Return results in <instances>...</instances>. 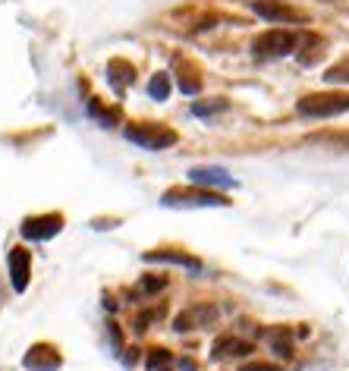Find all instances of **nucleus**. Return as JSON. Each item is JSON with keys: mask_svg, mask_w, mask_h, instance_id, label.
<instances>
[{"mask_svg": "<svg viewBox=\"0 0 349 371\" xmlns=\"http://www.w3.org/2000/svg\"><path fill=\"white\" fill-rule=\"evenodd\" d=\"M296 110H299L302 117H337V114H343V110H349V95H343V91H318V95H305L299 104H296Z\"/></svg>", "mask_w": 349, "mask_h": 371, "instance_id": "nucleus-1", "label": "nucleus"}, {"mask_svg": "<svg viewBox=\"0 0 349 371\" xmlns=\"http://www.w3.org/2000/svg\"><path fill=\"white\" fill-rule=\"evenodd\" d=\"M126 138L132 145H142L148 152H164V148H173L179 142V136L167 126H154V123H138V126H126Z\"/></svg>", "mask_w": 349, "mask_h": 371, "instance_id": "nucleus-2", "label": "nucleus"}, {"mask_svg": "<svg viewBox=\"0 0 349 371\" xmlns=\"http://www.w3.org/2000/svg\"><path fill=\"white\" fill-rule=\"evenodd\" d=\"M164 205H186V208H226L230 199L224 192H211L205 186H195V189H170L164 192Z\"/></svg>", "mask_w": 349, "mask_h": 371, "instance_id": "nucleus-3", "label": "nucleus"}, {"mask_svg": "<svg viewBox=\"0 0 349 371\" xmlns=\"http://www.w3.org/2000/svg\"><path fill=\"white\" fill-rule=\"evenodd\" d=\"M255 54L258 57H287L296 51V35L289 28H271L255 38Z\"/></svg>", "mask_w": 349, "mask_h": 371, "instance_id": "nucleus-4", "label": "nucleus"}, {"mask_svg": "<svg viewBox=\"0 0 349 371\" xmlns=\"http://www.w3.org/2000/svg\"><path fill=\"white\" fill-rule=\"evenodd\" d=\"M63 230V217L60 214H42V217H28L22 224V236L26 239H51Z\"/></svg>", "mask_w": 349, "mask_h": 371, "instance_id": "nucleus-5", "label": "nucleus"}, {"mask_svg": "<svg viewBox=\"0 0 349 371\" xmlns=\"http://www.w3.org/2000/svg\"><path fill=\"white\" fill-rule=\"evenodd\" d=\"M252 10L267 22H305V13L287 3H274V0H252Z\"/></svg>", "mask_w": 349, "mask_h": 371, "instance_id": "nucleus-6", "label": "nucleus"}, {"mask_svg": "<svg viewBox=\"0 0 349 371\" xmlns=\"http://www.w3.org/2000/svg\"><path fill=\"white\" fill-rule=\"evenodd\" d=\"M22 365H26L28 371H57L60 368V352L48 343H38L28 350V356L22 359Z\"/></svg>", "mask_w": 349, "mask_h": 371, "instance_id": "nucleus-7", "label": "nucleus"}, {"mask_svg": "<svg viewBox=\"0 0 349 371\" xmlns=\"http://www.w3.org/2000/svg\"><path fill=\"white\" fill-rule=\"evenodd\" d=\"M28 268H32V255L26 248H13L10 252V277H13V289H26L28 287Z\"/></svg>", "mask_w": 349, "mask_h": 371, "instance_id": "nucleus-8", "label": "nucleus"}, {"mask_svg": "<svg viewBox=\"0 0 349 371\" xmlns=\"http://www.w3.org/2000/svg\"><path fill=\"white\" fill-rule=\"evenodd\" d=\"M214 309H208V305H199V309H192V311H183V315L173 321V327L177 330H192V327H208V324L214 321Z\"/></svg>", "mask_w": 349, "mask_h": 371, "instance_id": "nucleus-9", "label": "nucleus"}, {"mask_svg": "<svg viewBox=\"0 0 349 371\" xmlns=\"http://www.w3.org/2000/svg\"><path fill=\"white\" fill-rule=\"evenodd\" d=\"M189 177L195 186H205V189H211V186H233V177H226L220 167H195Z\"/></svg>", "mask_w": 349, "mask_h": 371, "instance_id": "nucleus-10", "label": "nucleus"}, {"mask_svg": "<svg viewBox=\"0 0 349 371\" xmlns=\"http://www.w3.org/2000/svg\"><path fill=\"white\" fill-rule=\"evenodd\" d=\"M107 79H110V82H114L120 91H123L126 85L136 82V66L116 57V60H110V63H107Z\"/></svg>", "mask_w": 349, "mask_h": 371, "instance_id": "nucleus-11", "label": "nucleus"}, {"mask_svg": "<svg viewBox=\"0 0 349 371\" xmlns=\"http://www.w3.org/2000/svg\"><path fill=\"white\" fill-rule=\"evenodd\" d=\"M246 352H252V346L249 343H242V340H236V337H217V343H214V356L217 359H226V356H246Z\"/></svg>", "mask_w": 349, "mask_h": 371, "instance_id": "nucleus-12", "label": "nucleus"}, {"mask_svg": "<svg viewBox=\"0 0 349 371\" xmlns=\"http://www.w3.org/2000/svg\"><path fill=\"white\" fill-rule=\"evenodd\" d=\"M145 262H170V264H186V268H192V271H202L199 258H189V255H179V252H148Z\"/></svg>", "mask_w": 349, "mask_h": 371, "instance_id": "nucleus-13", "label": "nucleus"}, {"mask_svg": "<svg viewBox=\"0 0 349 371\" xmlns=\"http://www.w3.org/2000/svg\"><path fill=\"white\" fill-rule=\"evenodd\" d=\"M324 79H328L330 85H340V82H349V60H340L334 63V66L324 73Z\"/></svg>", "mask_w": 349, "mask_h": 371, "instance_id": "nucleus-14", "label": "nucleus"}, {"mask_svg": "<svg viewBox=\"0 0 349 371\" xmlns=\"http://www.w3.org/2000/svg\"><path fill=\"white\" fill-rule=\"evenodd\" d=\"M148 95L151 98H158V101H167V95H170V79L161 73V76H154L151 79V85H148Z\"/></svg>", "mask_w": 349, "mask_h": 371, "instance_id": "nucleus-15", "label": "nucleus"}, {"mask_svg": "<svg viewBox=\"0 0 349 371\" xmlns=\"http://www.w3.org/2000/svg\"><path fill=\"white\" fill-rule=\"evenodd\" d=\"M271 350L277 352V356H283V359H289L293 356V346H289V340H287V334H274V337H271Z\"/></svg>", "mask_w": 349, "mask_h": 371, "instance_id": "nucleus-16", "label": "nucleus"}, {"mask_svg": "<svg viewBox=\"0 0 349 371\" xmlns=\"http://www.w3.org/2000/svg\"><path fill=\"white\" fill-rule=\"evenodd\" d=\"M164 365H170V352H167V350H151L148 352V368L151 371L164 368Z\"/></svg>", "mask_w": 349, "mask_h": 371, "instance_id": "nucleus-17", "label": "nucleus"}, {"mask_svg": "<svg viewBox=\"0 0 349 371\" xmlns=\"http://www.w3.org/2000/svg\"><path fill=\"white\" fill-rule=\"evenodd\" d=\"M89 110L95 114L98 120H101L104 126H114V123H116V110H101V104H98V101H91V104H89Z\"/></svg>", "mask_w": 349, "mask_h": 371, "instance_id": "nucleus-18", "label": "nucleus"}, {"mask_svg": "<svg viewBox=\"0 0 349 371\" xmlns=\"http://www.w3.org/2000/svg\"><path fill=\"white\" fill-rule=\"evenodd\" d=\"M195 117H208V114H217V110H226V101H208V104H195Z\"/></svg>", "mask_w": 349, "mask_h": 371, "instance_id": "nucleus-19", "label": "nucleus"}, {"mask_svg": "<svg viewBox=\"0 0 349 371\" xmlns=\"http://www.w3.org/2000/svg\"><path fill=\"white\" fill-rule=\"evenodd\" d=\"M179 89H183L186 95H195V91L202 89V79H195V76H179Z\"/></svg>", "mask_w": 349, "mask_h": 371, "instance_id": "nucleus-20", "label": "nucleus"}, {"mask_svg": "<svg viewBox=\"0 0 349 371\" xmlns=\"http://www.w3.org/2000/svg\"><path fill=\"white\" fill-rule=\"evenodd\" d=\"M107 334H110V343H114V350H116V352L123 350V334H120V324L110 321V324H107Z\"/></svg>", "mask_w": 349, "mask_h": 371, "instance_id": "nucleus-21", "label": "nucleus"}, {"mask_svg": "<svg viewBox=\"0 0 349 371\" xmlns=\"http://www.w3.org/2000/svg\"><path fill=\"white\" fill-rule=\"evenodd\" d=\"M167 280L164 277H148V280H142V289L145 293H158V289H164Z\"/></svg>", "mask_w": 349, "mask_h": 371, "instance_id": "nucleus-22", "label": "nucleus"}, {"mask_svg": "<svg viewBox=\"0 0 349 371\" xmlns=\"http://www.w3.org/2000/svg\"><path fill=\"white\" fill-rule=\"evenodd\" d=\"M240 371H280V365H267V362H249Z\"/></svg>", "mask_w": 349, "mask_h": 371, "instance_id": "nucleus-23", "label": "nucleus"}]
</instances>
